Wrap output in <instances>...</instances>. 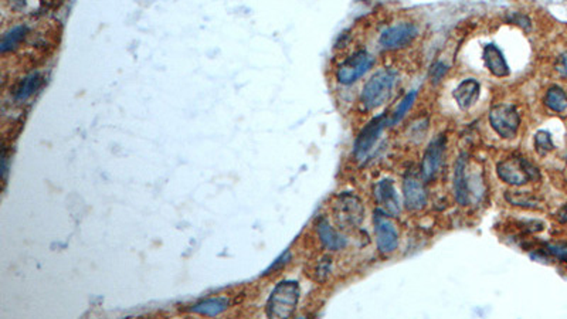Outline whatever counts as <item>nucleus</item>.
<instances>
[{
    "instance_id": "obj_1",
    "label": "nucleus",
    "mask_w": 567,
    "mask_h": 319,
    "mask_svg": "<svg viewBox=\"0 0 567 319\" xmlns=\"http://www.w3.org/2000/svg\"><path fill=\"white\" fill-rule=\"evenodd\" d=\"M397 83V73L391 69H382L375 73L371 80L364 84L360 94V103L364 110L372 111L386 104L394 91Z\"/></svg>"
},
{
    "instance_id": "obj_2",
    "label": "nucleus",
    "mask_w": 567,
    "mask_h": 319,
    "mask_svg": "<svg viewBox=\"0 0 567 319\" xmlns=\"http://www.w3.org/2000/svg\"><path fill=\"white\" fill-rule=\"evenodd\" d=\"M499 179L511 186H523L530 180H539V169L522 156H509L496 166Z\"/></svg>"
},
{
    "instance_id": "obj_3",
    "label": "nucleus",
    "mask_w": 567,
    "mask_h": 319,
    "mask_svg": "<svg viewBox=\"0 0 567 319\" xmlns=\"http://www.w3.org/2000/svg\"><path fill=\"white\" fill-rule=\"evenodd\" d=\"M299 301V285L295 281H282L266 302V315L271 318H289Z\"/></svg>"
},
{
    "instance_id": "obj_4",
    "label": "nucleus",
    "mask_w": 567,
    "mask_h": 319,
    "mask_svg": "<svg viewBox=\"0 0 567 319\" xmlns=\"http://www.w3.org/2000/svg\"><path fill=\"white\" fill-rule=\"evenodd\" d=\"M489 123L502 139H514L521 126V115L512 104H496L489 110Z\"/></svg>"
},
{
    "instance_id": "obj_5",
    "label": "nucleus",
    "mask_w": 567,
    "mask_h": 319,
    "mask_svg": "<svg viewBox=\"0 0 567 319\" xmlns=\"http://www.w3.org/2000/svg\"><path fill=\"white\" fill-rule=\"evenodd\" d=\"M333 216H335V220L341 227L353 229L363 221L364 207L357 196L342 193L333 203Z\"/></svg>"
},
{
    "instance_id": "obj_6",
    "label": "nucleus",
    "mask_w": 567,
    "mask_h": 319,
    "mask_svg": "<svg viewBox=\"0 0 567 319\" xmlns=\"http://www.w3.org/2000/svg\"><path fill=\"white\" fill-rule=\"evenodd\" d=\"M373 57L366 50H359L349 55L337 70V80L344 85H350L363 77L373 66Z\"/></svg>"
},
{
    "instance_id": "obj_7",
    "label": "nucleus",
    "mask_w": 567,
    "mask_h": 319,
    "mask_svg": "<svg viewBox=\"0 0 567 319\" xmlns=\"http://www.w3.org/2000/svg\"><path fill=\"white\" fill-rule=\"evenodd\" d=\"M373 226L378 250L382 254H391L398 245V232L391 216L382 209H376L373 213Z\"/></svg>"
},
{
    "instance_id": "obj_8",
    "label": "nucleus",
    "mask_w": 567,
    "mask_h": 319,
    "mask_svg": "<svg viewBox=\"0 0 567 319\" xmlns=\"http://www.w3.org/2000/svg\"><path fill=\"white\" fill-rule=\"evenodd\" d=\"M418 36V28L414 23L405 21L386 28L379 42L386 50H400L409 47Z\"/></svg>"
},
{
    "instance_id": "obj_9",
    "label": "nucleus",
    "mask_w": 567,
    "mask_h": 319,
    "mask_svg": "<svg viewBox=\"0 0 567 319\" xmlns=\"http://www.w3.org/2000/svg\"><path fill=\"white\" fill-rule=\"evenodd\" d=\"M390 121L387 119L386 114H382L376 118H373L368 125H366L363 130L360 131V134L357 135L355 145H353V153L356 156V159L362 161L366 156L369 155V152L373 149L375 144L378 142L382 131L384 130V126L389 123Z\"/></svg>"
},
{
    "instance_id": "obj_10",
    "label": "nucleus",
    "mask_w": 567,
    "mask_h": 319,
    "mask_svg": "<svg viewBox=\"0 0 567 319\" xmlns=\"http://www.w3.org/2000/svg\"><path fill=\"white\" fill-rule=\"evenodd\" d=\"M446 150H447L446 135H439L425 149L421 162V176L425 182L431 180L440 171L444 161Z\"/></svg>"
},
{
    "instance_id": "obj_11",
    "label": "nucleus",
    "mask_w": 567,
    "mask_h": 319,
    "mask_svg": "<svg viewBox=\"0 0 567 319\" xmlns=\"http://www.w3.org/2000/svg\"><path fill=\"white\" fill-rule=\"evenodd\" d=\"M454 171H455L454 172L455 199L461 206H468L473 198V191L470 187V178H468V155L461 153L458 156Z\"/></svg>"
},
{
    "instance_id": "obj_12",
    "label": "nucleus",
    "mask_w": 567,
    "mask_h": 319,
    "mask_svg": "<svg viewBox=\"0 0 567 319\" xmlns=\"http://www.w3.org/2000/svg\"><path fill=\"white\" fill-rule=\"evenodd\" d=\"M403 196L405 205L409 210L417 212L427 205V190L421 178L416 173L409 172L403 180Z\"/></svg>"
},
{
    "instance_id": "obj_13",
    "label": "nucleus",
    "mask_w": 567,
    "mask_h": 319,
    "mask_svg": "<svg viewBox=\"0 0 567 319\" xmlns=\"http://www.w3.org/2000/svg\"><path fill=\"white\" fill-rule=\"evenodd\" d=\"M481 95V84L475 78H466L452 92V97L457 103V105L466 111L473 108Z\"/></svg>"
},
{
    "instance_id": "obj_14",
    "label": "nucleus",
    "mask_w": 567,
    "mask_h": 319,
    "mask_svg": "<svg viewBox=\"0 0 567 319\" xmlns=\"http://www.w3.org/2000/svg\"><path fill=\"white\" fill-rule=\"evenodd\" d=\"M375 195H376L378 203L382 205L384 207V210L391 217L400 216L402 207H400V199L397 196V191L394 189L393 180L384 179V180L379 182L378 186H376V190H375Z\"/></svg>"
},
{
    "instance_id": "obj_15",
    "label": "nucleus",
    "mask_w": 567,
    "mask_h": 319,
    "mask_svg": "<svg viewBox=\"0 0 567 319\" xmlns=\"http://www.w3.org/2000/svg\"><path fill=\"white\" fill-rule=\"evenodd\" d=\"M482 60L485 67L488 69V71L498 77V78H504L509 76V66L508 62L502 54V51L499 50L495 44H486L484 47V53H482Z\"/></svg>"
},
{
    "instance_id": "obj_16",
    "label": "nucleus",
    "mask_w": 567,
    "mask_h": 319,
    "mask_svg": "<svg viewBox=\"0 0 567 319\" xmlns=\"http://www.w3.org/2000/svg\"><path fill=\"white\" fill-rule=\"evenodd\" d=\"M316 232H318L322 245L330 251H339L345 248L348 244V240L345 239V236H342L341 233H338L335 229H333L326 218H321L318 221Z\"/></svg>"
},
{
    "instance_id": "obj_17",
    "label": "nucleus",
    "mask_w": 567,
    "mask_h": 319,
    "mask_svg": "<svg viewBox=\"0 0 567 319\" xmlns=\"http://www.w3.org/2000/svg\"><path fill=\"white\" fill-rule=\"evenodd\" d=\"M43 85V76L40 73H31L27 77H24L20 83H17L15 91H13V98L16 103H23L28 100L31 95H35L36 91Z\"/></svg>"
},
{
    "instance_id": "obj_18",
    "label": "nucleus",
    "mask_w": 567,
    "mask_h": 319,
    "mask_svg": "<svg viewBox=\"0 0 567 319\" xmlns=\"http://www.w3.org/2000/svg\"><path fill=\"white\" fill-rule=\"evenodd\" d=\"M543 101H545V105L556 114H561L567 110V94L559 85H552L546 91Z\"/></svg>"
},
{
    "instance_id": "obj_19",
    "label": "nucleus",
    "mask_w": 567,
    "mask_h": 319,
    "mask_svg": "<svg viewBox=\"0 0 567 319\" xmlns=\"http://www.w3.org/2000/svg\"><path fill=\"white\" fill-rule=\"evenodd\" d=\"M227 308H228V300L224 297H219V298H210L202 302H197L190 308V311L194 313H200V315L214 316V315L221 313Z\"/></svg>"
},
{
    "instance_id": "obj_20",
    "label": "nucleus",
    "mask_w": 567,
    "mask_h": 319,
    "mask_svg": "<svg viewBox=\"0 0 567 319\" xmlns=\"http://www.w3.org/2000/svg\"><path fill=\"white\" fill-rule=\"evenodd\" d=\"M26 35H27V27L26 26L13 27L9 31V33H6L3 36L2 44H0V51H2V54H6L8 51H13L24 40Z\"/></svg>"
},
{
    "instance_id": "obj_21",
    "label": "nucleus",
    "mask_w": 567,
    "mask_h": 319,
    "mask_svg": "<svg viewBox=\"0 0 567 319\" xmlns=\"http://www.w3.org/2000/svg\"><path fill=\"white\" fill-rule=\"evenodd\" d=\"M505 199L515 205V206H521V207H526V209H538L539 207V200L532 196L527 191H507Z\"/></svg>"
},
{
    "instance_id": "obj_22",
    "label": "nucleus",
    "mask_w": 567,
    "mask_h": 319,
    "mask_svg": "<svg viewBox=\"0 0 567 319\" xmlns=\"http://www.w3.org/2000/svg\"><path fill=\"white\" fill-rule=\"evenodd\" d=\"M416 97H417V92H416V91H412V92L406 94V97L402 100V103L398 104V107L396 108V111L391 114L390 125H396V123H398L400 121L403 119V117L407 114V111L413 107V104H414V101H416Z\"/></svg>"
},
{
    "instance_id": "obj_23",
    "label": "nucleus",
    "mask_w": 567,
    "mask_h": 319,
    "mask_svg": "<svg viewBox=\"0 0 567 319\" xmlns=\"http://www.w3.org/2000/svg\"><path fill=\"white\" fill-rule=\"evenodd\" d=\"M535 149L541 156H545L555 149L552 135L548 131H538L535 134Z\"/></svg>"
},
{
    "instance_id": "obj_24",
    "label": "nucleus",
    "mask_w": 567,
    "mask_h": 319,
    "mask_svg": "<svg viewBox=\"0 0 567 319\" xmlns=\"http://www.w3.org/2000/svg\"><path fill=\"white\" fill-rule=\"evenodd\" d=\"M448 71V66L443 61H436L430 70V80L432 84H439Z\"/></svg>"
},
{
    "instance_id": "obj_25",
    "label": "nucleus",
    "mask_w": 567,
    "mask_h": 319,
    "mask_svg": "<svg viewBox=\"0 0 567 319\" xmlns=\"http://www.w3.org/2000/svg\"><path fill=\"white\" fill-rule=\"evenodd\" d=\"M330 273V259L329 257H323L319 260V263L315 267V278L318 281H325L328 278Z\"/></svg>"
},
{
    "instance_id": "obj_26",
    "label": "nucleus",
    "mask_w": 567,
    "mask_h": 319,
    "mask_svg": "<svg viewBox=\"0 0 567 319\" xmlns=\"http://www.w3.org/2000/svg\"><path fill=\"white\" fill-rule=\"evenodd\" d=\"M548 251L556 259L567 263V244H549Z\"/></svg>"
},
{
    "instance_id": "obj_27",
    "label": "nucleus",
    "mask_w": 567,
    "mask_h": 319,
    "mask_svg": "<svg viewBox=\"0 0 567 319\" xmlns=\"http://www.w3.org/2000/svg\"><path fill=\"white\" fill-rule=\"evenodd\" d=\"M555 69H556V71H557L561 77L567 78V53L561 54V55L557 58Z\"/></svg>"
},
{
    "instance_id": "obj_28",
    "label": "nucleus",
    "mask_w": 567,
    "mask_h": 319,
    "mask_svg": "<svg viewBox=\"0 0 567 319\" xmlns=\"http://www.w3.org/2000/svg\"><path fill=\"white\" fill-rule=\"evenodd\" d=\"M511 21L512 23H515V24H518V26H521L523 30H529L530 28V20L527 19V16H525V15H521V13H515L512 17H511Z\"/></svg>"
},
{
    "instance_id": "obj_29",
    "label": "nucleus",
    "mask_w": 567,
    "mask_h": 319,
    "mask_svg": "<svg viewBox=\"0 0 567 319\" xmlns=\"http://www.w3.org/2000/svg\"><path fill=\"white\" fill-rule=\"evenodd\" d=\"M557 216H559V220H560L561 223H567V205L561 207V210L559 212Z\"/></svg>"
}]
</instances>
